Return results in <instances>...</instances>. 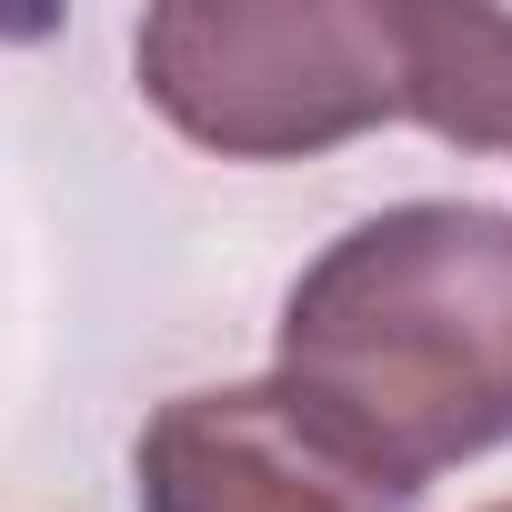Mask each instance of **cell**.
Instances as JSON below:
<instances>
[{
	"label": "cell",
	"instance_id": "1",
	"mask_svg": "<svg viewBox=\"0 0 512 512\" xmlns=\"http://www.w3.org/2000/svg\"><path fill=\"white\" fill-rule=\"evenodd\" d=\"M272 382L422 492L512 442V211L392 201L282 292Z\"/></svg>",
	"mask_w": 512,
	"mask_h": 512
},
{
	"label": "cell",
	"instance_id": "4",
	"mask_svg": "<svg viewBox=\"0 0 512 512\" xmlns=\"http://www.w3.org/2000/svg\"><path fill=\"white\" fill-rule=\"evenodd\" d=\"M402 121L512 161V11H402Z\"/></svg>",
	"mask_w": 512,
	"mask_h": 512
},
{
	"label": "cell",
	"instance_id": "2",
	"mask_svg": "<svg viewBox=\"0 0 512 512\" xmlns=\"http://www.w3.org/2000/svg\"><path fill=\"white\" fill-rule=\"evenodd\" d=\"M141 101L221 161H302L402 121V11L372 0H161L131 31Z\"/></svg>",
	"mask_w": 512,
	"mask_h": 512
},
{
	"label": "cell",
	"instance_id": "3",
	"mask_svg": "<svg viewBox=\"0 0 512 512\" xmlns=\"http://www.w3.org/2000/svg\"><path fill=\"white\" fill-rule=\"evenodd\" d=\"M131 492L141 512H412V492L282 382L171 392L131 442Z\"/></svg>",
	"mask_w": 512,
	"mask_h": 512
},
{
	"label": "cell",
	"instance_id": "5",
	"mask_svg": "<svg viewBox=\"0 0 512 512\" xmlns=\"http://www.w3.org/2000/svg\"><path fill=\"white\" fill-rule=\"evenodd\" d=\"M492 512H512V502H492Z\"/></svg>",
	"mask_w": 512,
	"mask_h": 512
}]
</instances>
